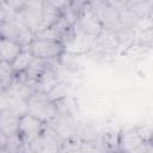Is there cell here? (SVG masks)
Wrapping results in <instances>:
<instances>
[{
	"mask_svg": "<svg viewBox=\"0 0 153 153\" xmlns=\"http://www.w3.org/2000/svg\"><path fill=\"white\" fill-rule=\"evenodd\" d=\"M80 153H104V151L96 142H82Z\"/></svg>",
	"mask_w": 153,
	"mask_h": 153,
	"instance_id": "603a6c76",
	"label": "cell"
},
{
	"mask_svg": "<svg viewBox=\"0 0 153 153\" xmlns=\"http://www.w3.org/2000/svg\"><path fill=\"white\" fill-rule=\"evenodd\" d=\"M90 6L97 13L104 29H109L116 32L122 29L118 11L109 5L108 1H93L90 2Z\"/></svg>",
	"mask_w": 153,
	"mask_h": 153,
	"instance_id": "5b68a950",
	"label": "cell"
},
{
	"mask_svg": "<svg viewBox=\"0 0 153 153\" xmlns=\"http://www.w3.org/2000/svg\"><path fill=\"white\" fill-rule=\"evenodd\" d=\"M71 92H72V84L68 82L67 80H60L47 93V96H48V98L51 102L56 103V102H60V100H62L65 98H68L69 94H71Z\"/></svg>",
	"mask_w": 153,
	"mask_h": 153,
	"instance_id": "2e32d148",
	"label": "cell"
},
{
	"mask_svg": "<svg viewBox=\"0 0 153 153\" xmlns=\"http://www.w3.org/2000/svg\"><path fill=\"white\" fill-rule=\"evenodd\" d=\"M82 142L84 141L78 135L71 136L63 141L62 146L59 149V153H80Z\"/></svg>",
	"mask_w": 153,
	"mask_h": 153,
	"instance_id": "ffe728a7",
	"label": "cell"
},
{
	"mask_svg": "<svg viewBox=\"0 0 153 153\" xmlns=\"http://www.w3.org/2000/svg\"><path fill=\"white\" fill-rule=\"evenodd\" d=\"M23 47L18 44L17 42L6 39V38H0V57L1 61L12 63L17 56L23 51Z\"/></svg>",
	"mask_w": 153,
	"mask_h": 153,
	"instance_id": "7c38bea8",
	"label": "cell"
},
{
	"mask_svg": "<svg viewBox=\"0 0 153 153\" xmlns=\"http://www.w3.org/2000/svg\"><path fill=\"white\" fill-rule=\"evenodd\" d=\"M136 45H140L145 49L153 48V27L142 32H136Z\"/></svg>",
	"mask_w": 153,
	"mask_h": 153,
	"instance_id": "44dd1931",
	"label": "cell"
},
{
	"mask_svg": "<svg viewBox=\"0 0 153 153\" xmlns=\"http://www.w3.org/2000/svg\"><path fill=\"white\" fill-rule=\"evenodd\" d=\"M35 56L31 53V50L29 48H24L23 51L17 56V59L11 63L13 72L16 73V75L23 74L26 72V69L29 68V66L31 65V62L33 61Z\"/></svg>",
	"mask_w": 153,
	"mask_h": 153,
	"instance_id": "9a60e30c",
	"label": "cell"
},
{
	"mask_svg": "<svg viewBox=\"0 0 153 153\" xmlns=\"http://www.w3.org/2000/svg\"><path fill=\"white\" fill-rule=\"evenodd\" d=\"M48 124L37 118L36 116L31 114H25L19 117V124H18V134L20 135L23 142L25 146L30 145L35 139L39 137L45 127Z\"/></svg>",
	"mask_w": 153,
	"mask_h": 153,
	"instance_id": "277c9868",
	"label": "cell"
},
{
	"mask_svg": "<svg viewBox=\"0 0 153 153\" xmlns=\"http://www.w3.org/2000/svg\"><path fill=\"white\" fill-rule=\"evenodd\" d=\"M142 142L136 127L118 131V153H133Z\"/></svg>",
	"mask_w": 153,
	"mask_h": 153,
	"instance_id": "30bf717a",
	"label": "cell"
},
{
	"mask_svg": "<svg viewBox=\"0 0 153 153\" xmlns=\"http://www.w3.org/2000/svg\"><path fill=\"white\" fill-rule=\"evenodd\" d=\"M24 25H26L35 35L42 30L43 24V1H25L24 6L16 14Z\"/></svg>",
	"mask_w": 153,
	"mask_h": 153,
	"instance_id": "3957f363",
	"label": "cell"
},
{
	"mask_svg": "<svg viewBox=\"0 0 153 153\" xmlns=\"http://www.w3.org/2000/svg\"><path fill=\"white\" fill-rule=\"evenodd\" d=\"M19 116L12 112L8 109L0 110V133L6 134L7 136L18 133Z\"/></svg>",
	"mask_w": 153,
	"mask_h": 153,
	"instance_id": "8fae6325",
	"label": "cell"
},
{
	"mask_svg": "<svg viewBox=\"0 0 153 153\" xmlns=\"http://www.w3.org/2000/svg\"><path fill=\"white\" fill-rule=\"evenodd\" d=\"M49 126L65 140L71 136L78 135L76 122L72 114H57V116L49 123Z\"/></svg>",
	"mask_w": 153,
	"mask_h": 153,
	"instance_id": "9c48e42d",
	"label": "cell"
},
{
	"mask_svg": "<svg viewBox=\"0 0 153 153\" xmlns=\"http://www.w3.org/2000/svg\"><path fill=\"white\" fill-rule=\"evenodd\" d=\"M145 153H153V141H147Z\"/></svg>",
	"mask_w": 153,
	"mask_h": 153,
	"instance_id": "cb8c5ba5",
	"label": "cell"
},
{
	"mask_svg": "<svg viewBox=\"0 0 153 153\" xmlns=\"http://www.w3.org/2000/svg\"><path fill=\"white\" fill-rule=\"evenodd\" d=\"M74 27L81 32H84L87 36L91 37H97L102 30L104 29L97 13L91 8L90 2L85 4V7L82 10V12L79 16V19L76 22V24L74 25Z\"/></svg>",
	"mask_w": 153,
	"mask_h": 153,
	"instance_id": "52a82bcc",
	"label": "cell"
},
{
	"mask_svg": "<svg viewBox=\"0 0 153 153\" xmlns=\"http://www.w3.org/2000/svg\"><path fill=\"white\" fill-rule=\"evenodd\" d=\"M29 49L31 50L35 57L43 59L47 61H56L60 57V55L65 51L63 44L61 42L39 38H35Z\"/></svg>",
	"mask_w": 153,
	"mask_h": 153,
	"instance_id": "8992f818",
	"label": "cell"
},
{
	"mask_svg": "<svg viewBox=\"0 0 153 153\" xmlns=\"http://www.w3.org/2000/svg\"><path fill=\"white\" fill-rule=\"evenodd\" d=\"M27 112L49 124L57 116L56 103L51 102L47 93L36 91L27 100Z\"/></svg>",
	"mask_w": 153,
	"mask_h": 153,
	"instance_id": "7a4b0ae2",
	"label": "cell"
},
{
	"mask_svg": "<svg viewBox=\"0 0 153 153\" xmlns=\"http://www.w3.org/2000/svg\"><path fill=\"white\" fill-rule=\"evenodd\" d=\"M0 36L17 42L23 48H29L35 41V33L16 17L0 22Z\"/></svg>",
	"mask_w": 153,
	"mask_h": 153,
	"instance_id": "6da1fadb",
	"label": "cell"
},
{
	"mask_svg": "<svg viewBox=\"0 0 153 153\" xmlns=\"http://www.w3.org/2000/svg\"><path fill=\"white\" fill-rule=\"evenodd\" d=\"M153 27V16L152 17H143V18H137L134 30L135 32H142L146 30H149Z\"/></svg>",
	"mask_w": 153,
	"mask_h": 153,
	"instance_id": "7402d4cb",
	"label": "cell"
},
{
	"mask_svg": "<svg viewBox=\"0 0 153 153\" xmlns=\"http://www.w3.org/2000/svg\"><path fill=\"white\" fill-rule=\"evenodd\" d=\"M16 78V73L12 69L11 63L1 61L0 63V86H1V91H6L10 85L13 82Z\"/></svg>",
	"mask_w": 153,
	"mask_h": 153,
	"instance_id": "d6986e66",
	"label": "cell"
},
{
	"mask_svg": "<svg viewBox=\"0 0 153 153\" xmlns=\"http://www.w3.org/2000/svg\"><path fill=\"white\" fill-rule=\"evenodd\" d=\"M49 65H50V61L35 57L33 61L31 62V65L29 66V68L26 69V72L23 73V75H24V78H25L29 82L36 85L37 80H38V79L41 78V75L47 71V68L49 67Z\"/></svg>",
	"mask_w": 153,
	"mask_h": 153,
	"instance_id": "5bb4252c",
	"label": "cell"
},
{
	"mask_svg": "<svg viewBox=\"0 0 153 153\" xmlns=\"http://www.w3.org/2000/svg\"><path fill=\"white\" fill-rule=\"evenodd\" d=\"M118 35V51L121 53H126L127 50H129L133 45H135V41H136V32L134 29H121L117 31Z\"/></svg>",
	"mask_w": 153,
	"mask_h": 153,
	"instance_id": "e0dca14e",
	"label": "cell"
},
{
	"mask_svg": "<svg viewBox=\"0 0 153 153\" xmlns=\"http://www.w3.org/2000/svg\"><path fill=\"white\" fill-rule=\"evenodd\" d=\"M128 8L137 18L153 16V1H128Z\"/></svg>",
	"mask_w": 153,
	"mask_h": 153,
	"instance_id": "ac0fdd59",
	"label": "cell"
},
{
	"mask_svg": "<svg viewBox=\"0 0 153 153\" xmlns=\"http://www.w3.org/2000/svg\"><path fill=\"white\" fill-rule=\"evenodd\" d=\"M94 39H96L94 37L87 36L84 32H81L74 27V32L63 43V48L66 51H68L73 55L81 56V55L91 53V50L94 45Z\"/></svg>",
	"mask_w": 153,
	"mask_h": 153,
	"instance_id": "ba28073f",
	"label": "cell"
},
{
	"mask_svg": "<svg viewBox=\"0 0 153 153\" xmlns=\"http://www.w3.org/2000/svg\"><path fill=\"white\" fill-rule=\"evenodd\" d=\"M62 17V11L57 8L51 1H43V24L42 30H47L55 25ZM39 31V32H41Z\"/></svg>",
	"mask_w": 153,
	"mask_h": 153,
	"instance_id": "4fadbf2b",
	"label": "cell"
}]
</instances>
